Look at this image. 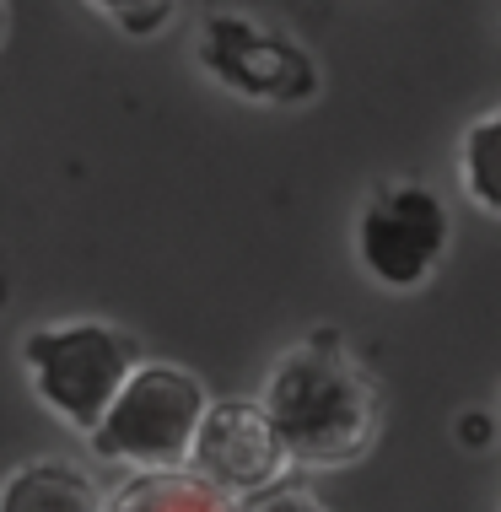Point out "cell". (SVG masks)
<instances>
[{"label":"cell","mask_w":501,"mask_h":512,"mask_svg":"<svg viewBox=\"0 0 501 512\" xmlns=\"http://www.w3.org/2000/svg\"><path fill=\"white\" fill-rule=\"evenodd\" d=\"M259 410L275 426L286 459L308 469H345L367 459L383 432V389L340 329H313L275 356Z\"/></svg>","instance_id":"cell-1"},{"label":"cell","mask_w":501,"mask_h":512,"mask_svg":"<svg viewBox=\"0 0 501 512\" xmlns=\"http://www.w3.org/2000/svg\"><path fill=\"white\" fill-rule=\"evenodd\" d=\"M211 405L205 383L178 362H141L124 378L114 405L87 432V448L103 464H130L141 475L189 469V448L200 432V415Z\"/></svg>","instance_id":"cell-2"},{"label":"cell","mask_w":501,"mask_h":512,"mask_svg":"<svg viewBox=\"0 0 501 512\" xmlns=\"http://www.w3.org/2000/svg\"><path fill=\"white\" fill-rule=\"evenodd\" d=\"M22 367H27L38 405L87 437L103 421V410L114 405L124 378L141 367V345L114 324L71 318V324L33 329L22 340Z\"/></svg>","instance_id":"cell-3"},{"label":"cell","mask_w":501,"mask_h":512,"mask_svg":"<svg viewBox=\"0 0 501 512\" xmlns=\"http://www.w3.org/2000/svg\"><path fill=\"white\" fill-rule=\"evenodd\" d=\"M453 243V221L437 189L415 178H388L367 195L356 216V265L372 286L405 297L421 292L431 275L442 270Z\"/></svg>","instance_id":"cell-4"},{"label":"cell","mask_w":501,"mask_h":512,"mask_svg":"<svg viewBox=\"0 0 501 512\" xmlns=\"http://www.w3.org/2000/svg\"><path fill=\"white\" fill-rule=\"evenodd\" d=\"M200 71L216 87L238 92L248 103H270V108H302L324 92V71L297 38L275 33L254 17L238 11H216L200 27Z\"/></svg>","instance_id":"cell-5"},{"label":"cell","mask_w":501,"mask_h":512,"mask_svg":"<svg viewBox=\"0 0 501 512\" xmlns=\"http://www.w3.org/2000/svg\"><path fill=\"white\" fill-rule=\"evenodd\" d=\"M286 448L275 442V426L264 421L259 399H211L200 415V432L189 448V475L205 480L216 496L238 502L286 480Z\"/></svg>","instance_id":"cell-6"},{"label":"cell","mask_w":501,"mask_h":512,"mask_svg":"<svg viewBox=\"0 0 501 512\" xmlns=\"http://www.w3.org/2000/svg\"><path fill=\"white\" fill-rule=\"evenodd\" d=\"M0 512H103V486L71 459H33L0 480Z\"/></svg>","instance_id":"cell-7"},{"label":"cell","mask_w":501,"mask_h":512,"mask_svg":"<svg viewBox=\"0 0 501 512\" xmlns=\"http://www.w3.org/2000/svg\"><path fill=\"white\" fill-rule=\"evenodd\" d=\"M103 512H238L227 496H216L189 469H162V475H130L114 496H103Z\"/></svg>","instance_id":"cell-8"},{"label":"cell","mask_w":501,"mask_h":512,"mask_svg":"<svg viewBox=\"0 0 501 512\" xmlns=\"http://www.w3.org/2000/svg\"><path fill=\"white\" fill-rule=\"evenodd\" d=\"M496 135H501V114H480L458 141V168H464V195L480 216H501V189H496Z\"/></svg>","instance_id":"cell-9"},{"label":"cell","mask_w":501,"mask_h":512,"mask_svg":"<svg viewBox=\"0 0 501 512\" xmlns=\"http://www.w3.org/2000/svg\"><path fill=\"white\" fill-rule=\"evenodd\" d=\"M87 6L103 11V17L130 38H151L178 17V0H87Z\"/></svg>","instance_id":"cell-10"},{"label":"cell","mask_w":501,"mask_h":512,"mask_svg":"<svg viewBox=\"0 0 501 512\" xmlns=\"http://www.w3.org/2000/svg\"><path fill=\"white\" fill-rule=\"evenodd\" d=\"M243 512H329L308 486H270V491H259V496H248V507Z\"/></svg>","instance_id":"cell-11"},{"label":"cell","mask_w":501,"mask_h":512,"mask_svg":"<svg viewBox=\"0 0 501 512\" xmlns=\"http://www.w3.org/2000/svg\"><path fill=\"white\" fill-rule=\"evenodd\" d=\"M458 437L464 442H475V448H485V442H491V415H464V421H458Z\"/></svg>","instance_id":"cell-12"},{"label":"cell","mask_w":501,"mask_h":512,"mask_svg":"<svg viewBox=\"0 0 501 512\" xmlns=\"http://www.w3.org/2000/svg\"><path fill=\"white\" fill-rule=\"evenodd\" d=\"M0 38H6V0H0Z\"/></svg>","instance_id":"cell-13"}]
</instances>
